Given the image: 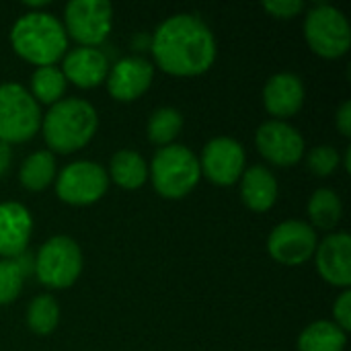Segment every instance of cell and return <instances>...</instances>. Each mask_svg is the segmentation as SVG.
<instances>
[{"label":"cell","mask_w":351,"mask_h":351,"mask_svg":"<svg viewBox=\"0 0 351 351\" xmlns=\"http://www.w3.org/2000/svg\"><path fill=\"white\" fill-rule=\"evenodd\" d=\"M302 8H304V2H300V0H267V2H263V10L276 19H294L298 12H302Z\"/></svg>","instance_id":"obj_28"},{"label":"cell","mask_w":351,"mask_h":351,"mask_svg":"<svg viewBox=\"0 0 351 351\" xmlns=\"http://www.w3.org/2000/svg\"><path fill=\"white\" fill-rule=\"evenodd\" d=\"M304 103V84L292 72H280L271 76L263 86V105L267 113L280 121L300 111Z\"/></svg>","instance_id":"obj_17"},{"label":"cell","mask_w":351,"mask_h":351,"mask_svg":"<svg viewBox=\"0 0 351 351\" xmlns=\"http://www.w3.org/2000/svg\"><path fill=\"white\" fill-rule=\"evenodd\" d=\"M343 214V204L339 195L331 189H317L308 202V216L313 228L331 230L339 224Z\"/></svg>","instance_id":"obj_23"},{"label":"cell","mask_w":351,"mask_h":351,"mask_svg":"<svg viewBox=\"0 0 351 351\" xmlns=\"http://www.w3.org/2000/svg\"><path fill=\"white\" fill-rule=\"evenodd\" d=\"M41 125V111L27 88L16 82L0 84V142L21 144L31 140Z\"/></svg>","instance_id":"obj_5"},{"label":"cell","mask_w":351,"mask_h":351,"mask_svg":"<svg viewBox=\"0 0 351 351\" xmlns=\"http://www.w3.org/2000/svg\"><path fill=\"white\" fill-rule=\"evenodd\" d=\"M37 280L53 290L70 288L82 271V251L70 237H51L35 259Z\"/></svg>","instance_id":"obj_6"},{"label":"cell","mask_w":351,"mask_h":351,"mask_svg":"<svg viewBox=\"0 0 351 351\" xmlns=\"http://www.w3.org/2000/svg\"><path fill=\"white\" fill-rule=\"evenodd\" d=\"M33 232V218L23 204H0V257L16 259L27 251Z\"/></svg>","instance_id":"obj_15"},{"label":"cell","mask_w":351,"mask_h":351,"mask_svg":"<svg viewBox=\"0 0 351 351\" xmlns=\"http://www.w3.org/2000/svg\"><path fill=\"white\" fill-rule=\"evenodd\" d=\"M199 169L214 185H234L245 171V150L232 138H214L204 148Z\"/></svg>","instance_id":"obj_12"},{"label":"cell","mask_w":351,"mask_h":351,"mask_svg":"<svg viewBox=\"0 0 351 351\" xmlns=\"http://www.w3.org/2000/svg\"><path fill=\"white\" fill-rule=\"evenodd\" d=\"M183 130V115L175 107H160L148 119V140L156 146H169Z\"/></svg>","instance_id":"obj_24"},{"label":"cell","mask_w":351,"mask_h":351,"mask_svg":"<svg viewBox=\"0 0 351 351\" xmlns=\"http://www.w3.org/2000/svg\"><path fill=\"white\" fill-rule=\"evenodd\" d=\"M152 76H154V66L148 60L140 56H130V58L117 60L109 68L105 82H107L109 95L115 101L130 103L142 97L150 88Z\"/></svg>","instance_id":"obj_13"},{"label":"cell","mask_w":351,"mask_h":351,"mask_svg":"<svg viewBox=\"0 0 351 351\" xmlns=\"http://www.w3.org/2000/svg\"><path fill=\"white\" fill-rule=\"evenodd\" d=\"M113 27V6L107 0H72L64 10L66 35L82 47H97Z\"/></svg>","instance_id":"obj_8"},{"label":"cell","mask_w":351,"mask_h":351,"mask_svg":"<svg viewBox=\"0 0 351 351\" xmlns=\"http://www.w3.org/2000/svg\"><path fill=\"white\" fill-rule=\"evenodd\" d=\"M346 346L348 333L331 321H317L298 337V351H343Z\"/></svg>","instance_id":"obj_20"},{"label":"cell","mask_w":351,"mask_h":351,"mask_svg":"<svg viewBox=\"0 0 351 351\" xmlns=\"http://www.w3.org/2000/svg\"><path fill=\"white\" fill-rule=\"evenodd\" d=\"M308 169L317 175V177H329L337 167H339V152L333 146H317L308 152L306 158Z\"/></svg>","instance_id":"obj_27"},{"label":"cell","mask_w":351,"mask_h":351,"mask_svg":"<svg viewBox=\"0 0 351 351\" xmlns=\"http://www.w3.org/2000/svg\"><path fill=\"white\" fill-rule=\"evenodd\" d=\"M10 43L16 56L39 66H56L68 49L64 25L49 12H25L10 29Z\"/></svg>","instance_id":"obj_2"},{"label":"cell","mask_w":351,"mask_h":351,"mask_svg":"<svg viewBox=\"0 0 351 351\" xmlns=\"http://www.w3.org/2000/svg\"><path fill=\"white\" fill-rule=\"evenodd\" d=\"M150 51L156 66L171 76H199L216 60V39L195 14H175L154 31Z\"/></svg>","instance_id":"obj_1"},{"label":"cell","mask_w":351,"mask_h":351,"mask_svg":"<svg viewBox=\"0 0 351 351\" xmlns=\"http://www.w3.org/2000/svg\"><path fill=\"white\" fill-rule=\"evenodd\" d=\"M109 187V175L105 169L90 160H78L68 165L56 181V193L64 204L90 206L99 202Z\"/></svg>","instance_id":"obj_9"},{"label":"cell","mask_w":351,"mask_h":351,"mask_svg":"<svg viewBox=\"0 0 351 351\" xmlns=\"http://www.w3.org/2000/svg\"><path fill=\"white\" fill-rule=\"evenodd\" d=\"M60 323V306L49 294L35 296L27 308V325L35 335H49Z\"/></svg>","instance_id":"obj_25"},{"label":"cell","mask_w":351,"mask_h":351,"mask_svg":"<svg viewBox=\"0 0 351 351\" xmlns=\"http://www.w3.org/2000/svg\"><path fill=\"white\" fill-rule=\"evenodd\" d=\"M317 230L300 220H286L278 224L269 239L267 251L282 265H302L317 251Z\"/></svg>","instance_id":"obj_10"},{"label":"cell","mask_w":351,"mask_h":351,"mask_svg":"<svg viewBox=\"0 0 351 351\" xmlns=\"http://www.w3.org/2000/svg\"><path fill=\"white\" fill-rule=\"evenodd\" d=\"M148 175L162 197L181 199L191 193L202 179L199 158L185 146L169 144L156 150Z\"/></svg>","instance_id":"obj_4"},{"label":"cell","mask_w":351,"mask_h":351,"mask_svg":"<svg viewBox=\"0 0 351 351\" xmlns=\"http://www.w3.org/2000/svg\"><path fill=\"white\" fill-rule=\"evenodd\" d=\"M66 78L56 66H39L31 76V97L43 105H56L66 93Z\"/></svg>","instance_id":"obj_22"},{"label":"cell","mask_w":351,"mask_h":351,"mask_svg":"<svg viewBox=\"0 0 351 351\" xmlns=\"http://www.w3.org/2000/svg\"><path fill=\"white\" fill-rule=\"evenodd\" d=\"M56 177V158L49 150L33 152L25 158L19 171L21 185L29 191H43Z\"/></svg>","instance_id":"obj_21"},{"label":"cell","mask_w":351,"mask_h":351,"mask_svg":"<svg viewBox=\"0 0 351 351\" xmlns=\"http://www.w3.org/2000/svg\"><path fill=\"white\" fill-rule=\"evenodd\" d=\"M10 162H12V150H10V146H8V144L0 142V177H4V175H6V171H8Z\"/></svg>","instance_id":"obj_31"},{"label":"cell","mask_w":351,"mask_h":351,"mask_svg":"<svg viewBox=\"0 0 351 351\" xmlns=\"http://www.w3.org/2000/svg\"><path fill=\"white\" fill-rule=\"evenodd\" d=\"M62 74L66 82H72L78 88H95L105 82L109 74V60L97 47L78 45L64 56Z\"/></svg>","instance_id":"obj_16"},{"label":"cell","mask_w":351,"mask_h":351,"mask_svg":"<svg viewBox=\"0 0 351 351\" xmlns=\"http://www.w3.org/2000/svg\"><path fill=\"white\" fill-rule=\"evenodd\" d=\"M25 274L14 259L0 261V304H10L19 298L23 290Z\"/></svg>","instance_id":"obj_26"},{"label":"cell","mask_w":351,"mask_h":351,"mask_svg":"<svg viewBox=\"0 0 351 351\" xmlns=\"http://www.w3.org/2000/svg\"><path fill=\"white\" fill-rule=\"evenodd\" d=\"M315 263L319 276L335 286L350 288L351 286V239L348 232L329 234L315 251Z\"/></svg>","instance_id":"obj_14"},{"label":"cell","mask_w":351,"mask_h":351,"mask_svg":"<svg viewBox=\"0 0 351 351\" xmlns=\"http://www.w3.org/2000/svg\"><path fill=\"white\" fill-rule=\"evenodd\" d=\"M333 315H335V325L341 331H350L351 329V292L346 290L333 304Z\"/></svg>","instance_id":"obj_29"},{"label":"cell","mask_w":351,"mask_h":351,"mask_svg":"<svg viewBox=\"0 0 351 351\" xmlns=\"http://www.w3.org/2000/svg\"><path fill=\"white\" fill-rule=\"evenodd\" d=\"M304 35L311 49L327 60L346 56L351 45V29L346 14L329 4H319L308 12Z\"/></svg>","instance_id":"obj_7"},{"label":"cell","mask_w":351,"mask_h":351,"mask_svg":"<svg viewBox=\"0 0 351 351\" xmlns=\"http://www.w3.org/2000/svg\"><path fill=\"white\" fill-rule=\"evenodd\" d=\"M337 128L348 138L351 136V101H346L337 111Z\"/></svg>","instance_id":"obj_30"},{"label":"cell","mask_w":351,"mask_h":351,"mask_svg":"<svg viewBox=\"0 0 351 351\" xmlns=\"http://www.w3.org/2000/svg\"><path fill=\"white\" fill-rule=\"evenodd\" d=\"M99 125L95 107L84 99H62L41 117L45 144L58 154H70L84 148Z\"/></svg>","instance_id":"obj_3"},{"label":"cell","mask_w":351,"mask_h":351,"mask_svg":"<svg viewBox=\"0 0 351 351\" xmlns=\"http://www.w3.org/2000/svg\"><path fill=\"white\" fill-rule=\"evenodd\" d=\"M241 197L253 212H267L278 199V181L269 169L255 165L241 175Z\"/></svg>","instance_id":"obj_18"},{"label":"cell","mask_w":351,"mask_h":351,"mask_svg":"<svg viewBox=\"0 0 351 351\" xmlns=\"http://www.w3.org/2000/svg\"><path fill=\"white\" fill-rule=\"evenodd\" d=\"M109 175L121 189H140L148 181V165L134 150H119L109 162Z\"/></svg>","instance_id":"obj_19"},{"label":"cell","mask_w":351,"mask_h":351,"mask_svg":"<svg viewBox=\"0 0 351 351\" xmlns=\"http://www.w3.org/2000/svg\"><path fill=\"white\" fill-rule=\"evenodd\" d=\"M255 144L261 156L276 167H294L304 154V138L300 132L280 119L265 121L257 130Z\"/></svg>","instance_id":"obj_11"}]
</instances>
